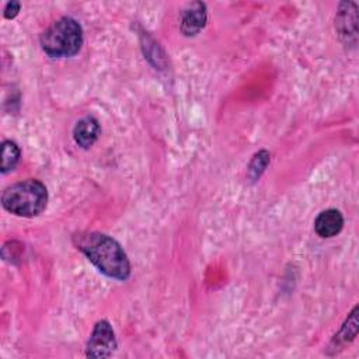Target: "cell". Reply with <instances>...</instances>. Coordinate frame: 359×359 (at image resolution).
I'll list each match as a JSON object with an SVG mask.
<instances>
[{"label":"cell","instance_id":"obj_1","mask_svg":"<svg viewBox=\"0 0 359 359\" xmlns=\"http://www.w3.org/2000/svg\"><path fill=\"white\" fill-rule=\"evenodd\" d=\"M73 243L87 259L104 275L118 280H126L130 275V262L121 244L98 231L77 233Z\"/></svg>","mask_w":359,"mask_h":359},{"label":"cell","instance_id":"obj_2","mask_svg":"<svg viewBox=\"0 0 359 359\" xmlns=\"http://www.w3.org/2000/svg\"><path fill=\"white\" fill-rule=\"evenodd\" d=\"M1 205L15 216L34 217L45 210L48 189L39 180L28 178L6 188L1 194Z\"/></svg>","mask_w":359,"mask_h":359},{"label":"cell","instance_id":"obj_3","mask_svg":"<svg viewBox=\"0 0 359 359\" xmlns=\"http://www.w3.org/2000/svg\"><path fill=\"white\" fill-rule=\"evenodd\" d=\"M83 28L72 17H62L49 25L39 36L42 50L50 57H70L83 45Z\"/></svg>","mask_w":359,"mask_h":359},{"label":"cell","instance_id":"obj_4","mask_svg":"<svg viewBox=\"0 0 359 359\" xmlns=\"http://www.w3.org/2000/svg\"><path fill=\"white\" fill-rule=\"evenodd\" d=\"M118 346L112 325L107 320L95 323L90 339L86 346V356L88 358H109Z\"/></svg>","mask_w":359,"mask_h":359},{"label":"cell","instance_id":"obj_5","mask_svg":"<svg viewBox=\"0 0 359 359\" xmlns=\"http://www.w3.org/2000/svg\"><path fill=\"white\" fill-rule=\"evenodd\" d=\"M358 7L352 1H342L335 15V29L344 43L355 45L358 36Z\"/></svg>","mask_w":359,"mask_h":359},{"label":"cell","instance_id":"obj_6","mask_svg":"<svg viewBox=\"0 0 359 359\" xmlns=\"http://www.w3.org/2000/svg\"><path fill=\"white\" fill-rule=\"evenodd\" d=\"M206 4L202 1H195L189 4L181 15V32L185 36L196 35L206 24Z\"/></svg>","mask_w":359,"mask_h":359},{"label":"cell","instance_id":"obj_7","mask_svg":"<svg viewBox=\"0 0 359 359\" xmlns=\"http://www.w3.org/2000/svg\"><path fill=\"white\" fill-rule=\"evenodd\" d=\"M344 227V217L338 209H325L314 220V230L323 238L337 236Z\"/></svg>","mask_w":359,"mask_h":359},{"label":"cell","instance_id":"obj_8","mask_svg":"<svg viewBox=\"0 0 359 359\" xmlns=\"http://www.w3.org/2000/svg\"><path fill=\"white\" fill-rule=\"evenodd\" d=\"M100 130H101V128H100L98 121L94 116L87 115L76 122V125L73 128V139L80 147L88 149L98 139Z\"/></svg>","mask_w":359,"mask_h":359},{"label":"cell","instance_id":"obj_9","mask_svg":"<svg viewBox=\"0 0 359 359\" xmlns=\"http://www.w3.org/2000/svg\"><path fill=\"white\" fill-rule=\"evenodd\" d=\"M356 311H358V307H353L352 313L349 314V317L346 318L345 324L342 325V328L339 330V332L334 337L330 348L331 349H335L338 346V349H341V346L346 345L348 342H351L356 334H358V321H356Z\"/></svg>","mask_w":359,"mask_h":359},{"label":"cell","instance_id":"obj_10","mask_svg":"<svg viewBox=\"0 0 359 359\" xmlns=\"http://www.w3.org/2000/svg\"><path fill=\"white\" fill-rule=\"evenodd\" d=\"M20 156H21V151L17 143L13 140H4L1 143V167H0L1 174H7L8 171H13L20 161Z\"/></svg>","mask_w":359,"mask_h":359},{"label":"cell","instance_id":"obj_11","mask_svg":"<svg viewBox=\"0 0 359 359\" xmlns=\"http://www.w3.org/2000/svg\"><path fill=\"white\" fill-rule=\"evenodd\" d=\"M271 160V154L266 150H259L258 153L254 154L250 165H248V177L251 181H257L261 174L265 171L268 163Z\"/></svg>","mask_w":359,"mask_h":359},{"label":"cell","instance_id":"obj_12","mask_svg":"<svg viewBox=\"0 0 359 359\" xmlns=\"http://www.w3.org/2000/svg\"><path fill=\"white\" fill-rule=\"evenodd\" d=\"M20 8H21V4H20L18 1H15V0H11V1H8V3L6 4L3 14H4L6 18L11 20V18H14V17L18 14Z\"/></svg>","mask_w":359,"mask_h":359}]
</instances>
